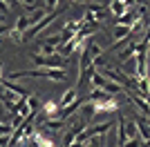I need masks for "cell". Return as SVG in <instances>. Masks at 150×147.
Instances as JSON below:
<instances>
[{
    "label": "cell",
    "mask_w": 150,
    "mask_h": 147,
    "mask_svg": "<svg viewBox=\"0 0 150 147\" xmlns=\"http://www.w3.org/2000/svg\"><path fill=\"white\" fill-rule=\"evenodd\" d=\"M18 78H47V80H54V83H61L65 78V71H61V69H27V71L9 74L7 80H18Z\"/></svg>",
    "instance_id": "obj_1"
},
{
    "label": "cell",
    "mask_w": 150,
    "mask_h": 147,
    "mask_svg": "<svg viewBox=\"0 0 150 147\" xmlns=\"http://www.w3.org/2000/svg\"><path fill=\"white\" fill-rule=\"evenodd\" d=\"M31 62L38 65V69H61L65 71L67 67V58H63V56H38V54H31Z\"/></svg>",
    "instance_id": "obj_2"
},
{
    "label": "cell",
    "mask_w": 150,
    "mask_h": 147,
    "mask_svg": "<svg viewBox=\"0 0 150 147\" xmlns=\"http://www.w3.org/2000/svg\"><path fill=\"white\" fill-rule=\"evenodd\" d=\"M92 83H94V87H96V89H101V92H105V94H110V96H112V94H123V92H125L121 85H117V83H112V80L103 78V76H101L96 69L92 71Z\"/></svg>",
    "instance_id": "obj_3"
},
{
    "label": "cell",
    "mask_w": 150,
    "mask_h": 147,
    "mask_svg": "<svg viewBox=\"0 0 150 147\" xmlns=\"http://www.w3.org/2000/svg\"><path fill=\"white\" fill-rule=\"evenodd\" d=\"M144 11H146L144 5H139L137 9H132V11H125L123 16L119 18V24H121V27H132V24H134L141 16H144Z\"/></svg>",
    "instance_id": "obj_4"
},
{
    "label": "cell",
    "mask_w": 150,
    "mask_h": 147,
    "mask_svg": "<svg viewBox=\"0 0 150 147\" xmlns=\"http://www.w3.org/2000/svg\"><path fill=\"white\" fill-rule=\"evenodd\" d=\"M85 129H88V123H85V120L76 123V125H72V127L67 129V134H65V147L72 145V143H74V138L81 134V132H85Z\"/></svg>",
    "instance_id": "obj_5"
},
{
    "label": "cell",
    "mask_w": 150,
    "mask_h": 147,
    "mask_svg": "<svg viewBox=\"0 0 150 147\" xmlns=\"http://www.w3.org/2000/svg\"><path fill=\"white\" fill-rule=\"evenodd\" d=\"M0 83H2V89H7V92H9V94H13V96H18V98H27V96H29L25 87L16 85V83H11V80H7V78H0Z\"/></svg>",
    "instance_id": "obj_6"
},
{
    "label": "cell",
    "mask_w": 150,
    "mask_h": 147,
    "mask_svg": "<svg viewBox=\"0 0 150 147\" xmlns=\"http://www.w3.org/2000/svg\"><path fill=\"white\" fill-rule=\"evenodd\" d=\"M94 105V111L96 114H103V111H114L119 107V100H114L112 96L108 98V100H99V103H92Z\"/></svg>",
    "instance_id": "obj_7"
},
{
    "label": "cell",
    "mask_w": 150,
    "mask_h": 147,
    "mask_svg": "<svg viewBox=\"0 0 150 147\" xmlns=\"http://www.w3.org/2000/svg\"><path fill=\"white\" fill-rule=\"evenodd\" d=\"M85 100H88V98H76V100H74L72 105H67V107H63V109L58 111V118H61V120L69 118V116H72V114H74L76 109H79V107H83V105H85Z\"/></svg>",
    "instance_id": "obj_8"
},
{
    "label": "cell",
    "mask_w": 150,
    "mask_h": 147,
    "mask_svg": "<svg viewBox=\"0 0 150 147\" xmlns=\"http://www.w3.org/2000/svg\"><path fill=\"white\" fill-rule=\"evenodd\" d=\"M117 127H119V132H117V147H123L125 143H128V132H125V116H119V118H117Z\"/></svg>",
    "instance_id": "obj_9"
},
{
    "label": "cell",
    "mask_w": 150,
    "mask_h": 147,
    "mask_svg": "<svg viewBox=\"0 0 150 147\" xmlns=\"http://www.w3.org/2000/svg\"><path fill=\"white\" fill-rule=\"evenodd\" d=\"M65 125H67V120H61V118H58V120H54V118H45V120L38 123L36 129H52V132H56V129H63Z\"/></svg>",
    "instance_id": "obj_10"
},
{
    "label": "cell",
    "mask_w": 150,
    "mask_h": 147,
    "mask_svg": "<svg viewBox=\"0 0 150 147\" xmlns=\"http://www.w3.org/2000/svg\"><path fill=\"white\" fill-rule=\"evenodd\" d=\"M112 38H114V43L130 40V38H132V29H130V27H121V24H117V27L112 29Z\"/></svg>",
    "instance_id": "obj_11"
},
{
    "label": "cell",
    "mask_w": 150,
    "mask_h": 147,
    "mask_svg": "<svg viewBox=\"0 0 150 147\" xmlns=\"http://www.w3.org/2000/svg\"><path fill=\"white\" fill-rule=\"evenodd\" d=\"M34 143H36L38 147H56V143L52 141L50 136L45 134L43 129H36V136H34Z\"/></svg>",
    "instance_id": "obj_12"
},
{
    "label": "cell",
    "mask_w": 150,
    "mask_h": 147,
    "mask_svg": "<svg viewBox=\"0 0 150 147\" xmlns=\"http://www.w3.org/2000/svg\"><path fill=\"white\" fill-rule=\"evenodd\" d=\"M130 7H132L130 2H121V0H117V2H110L108 9H110V13H114L117 18H121V16L125 13V9H130Z\"/></svg>",
    "instance_id": "obj_13"
},
{
    "label": "cell",
    "mask_w": 150,
    "mask_h": 147,
    "mask_svg": "<svg viewBox=\"0 0 150 147\" xmlns=\"http://www.w3.org/2000/svg\"><path fill=\"white\" fill-rule=\"evenodd\" d=\"M112 129V123H101V125H94V127H88V136L90 138H94V136H101V134H108Z\"/></svg>",
    "instance_id": "obj_14"
},
{
    "label": "cell",
    "mask_w": 150,
    "mask_h": 147,
    "mask_svg": "<svg viewBox=\"0 0 150 147\" xmlns=\"http://www.w3.org/2000/svg\"><path fill=\"white\" fill-rule=\"evenodd\" d=\"M76 98H79V92H76V89H67V92H65V94L61 96V100H58V111H61L63 107L72 105V103L76 100Z\"/></svg>",
    "instance_id": "obj_15"
},
{
    "label": "cell",
    "mask_w": 150,
    "mask_h": 147,
    "mask_svg": "<svg viewBox=\"0 0 150 147\" xmlns=\"http://www.w3.org/2000/svg\"><path fill=\"white\" fill-rule=\"evenodd\" d=\"M134 127H137V132H139V141H141V143L150 141V127L146 125L144 120H134Z\"/></svg>",
    "instance_id": "obj_16"
},
{
    "label": "cell",
    "mask_w": 150,
    "mask_h": 147,
    "mask_svg": "<svg viewBox=\"0 0 150 147\" xmlns=\"http://www.w3.org/2000/svg\"><path fill=\"white\" fill-rule=\"evenodd\" d=\"M128 100H132V103L137 105V107H139V109H141V111H144L146 116H150V105L146 103L144 98H139V96H132V94H130V96H128Z\"/></svg>",
    "instance_id": "obj_17"
},
{
    "label": "cell",
    "mask_w": 150,
    "mask_h": 147,
    "mask_svg": "<svg viewBox=\"0 0 150 147\" xmlns=\"http://www.w3.org/2000/svg\"><path fill=\"white\" fill-rule=\"evenodd\" d=\"M134 54H137V43H132L128 49H123L119 58H121V62H123V60H128V58H130V56H134Z\"/></svg>",
    "instance_id": "obj_18"
},
{
    "label": "cell",
    "mask_w": 150,
    "mask_h": 147,
    "mask_svg": "<svg viewBox=\"0 0 150 147\" xmlns=\"http://www.w3.org/2000/svg\"><path fill=\"white\" fill-rule=\"evenodd\" d=\"M11 134H13L11 123H0V138H2V136H11Z\"/></svg>",
    "instance_id": "obj_19"
},
{
    "label": "cell",
    "mask_w": 150,
    "mask_h": 147,
    "mask_svg": "<svg viewBox=\"0 0 150 147\" xmlns=\"http://www.w3.org/2000/svg\"><path fill=\"white\" fill-rule=\"evenodd\" d=\"M27 107H29L31 114H36V109H38V96H27Z\"/></svg>",
    "instance_id": "obj_20"
},
{
    "label": "cell",
    "mask_w": 150,
    "mask_h": 147,
    "mask_svg": "<svg viewBox=\"0 0 150 147\" xmlns=\"http://www.w3.org/2000/svg\"><path fill=\"white\" fill-rule=\"evenodd\" d=\"M38 56H56V47H50V45H40V54Z\"/></svg>",
    "instance_id": "obj_21"
},
{
    "label": "cell",
    "mask_w": 150,
    "mask_h": 147,
    "mask_svg": "<svg viewBox=\"0 0 150 147\" xmlns=\"http://www.w3.org/2000/svg\"><path fill=\"white\" fill-rule=\"evenodd\" d=\"M83 114H85V118L96 116V111H94V105H92V103H85V105H83Z\"/></svg>",
    "instance_id": "obj_22"
},
{
    "label": "cell",
    "mask_w": 150,
    "mask_h": 147,
    "mask_svg": "<svg viewBox=\"0 0 150 147\" xmlns=\"http://www.w3.org/2000/svg\"><path fill=\"white\" fill-rule=\"evenodd\" d=\"M9 36H11V40H13L16 45H20V43H23V34H18L16 29H9Z\"/></svg>",
    "instance_id": "obj_23"
},
{
    "label": "cell",
    "mask_w": 150,
    "mask_h": 147,
    "mask_svg": "<svg viewBox=\"0 0 150 147\" xmlns=\"http://www.w3.org/2000/svg\"><path fill=\"white\" fill-rule=\"evenodd\" d=\"M123 147H144V143L139 141V138H130V141L125 143V145H123Z\"/></svg>",
    "instance_id": "obj_24"
},
{
    "label": "cell",
    "mask_w": 150,
    "mask_h": 147,
    "mask_svg": "<svg viewBox=\"0 0 150 147\" xmlns=\"http://www.w3.org/2000/svg\"><path fill=\"white\" fill-rule=\"evenodd\" d=\"M0 13H2V16L9 13V2H0Z\"/></svg>",
    "instance_id": "obj_25"
},
{
    "label": "cell",
    "mask_w": 150,
    "mask_h": 147,
    "mask_svg": "<svg viewBox=\"0 0 150 147\" xmlns=\"http://www.w3.org/2000/svg\"><path fill=\"white\" fill-rule=\"evenodd\" d=\"M85 147H103V143H101V141H90Z\"/></svg>",
    "instance_id": "obj_26"
},
{
    "label": "cell",
    "mask_w": 150,
    "mask_h": 147,
    "mask_svg": "<svg viewBox=\"0 0 150 147\" xmlns=\"http://www.w3.org/2000/svg\"><path fill=\"white\" fill-rule=\"evenodd\" d=\"M2 67H5V62H2V60H0V74H2Z\"/></svg>",
    "instance_id": "obj_27"
},
{
    "label": "cell",
    "mask_w": 150,
    "mask_h": 147,
    "mask_svg": "<svg viewBox=\"0 0 150 147\" xmlns=\"http://www.w3.org/2000/svg\"><path fill=\"white\" fill-rule=\"evenodd\" d=\"M144 147H150V141H146V143H144Z\"/></svg>",
    "instance_id": "obj_28"
},
{
    "label": "cell",
    "mask_w": 150,
    "mask_h": 147,
    "mask_svg": "<svg viewBox=\"0 0 150 147\" xmlns=\"http://www.w3.org/2000/svg\"><path fill=\"white\" fill-rule=\"evenodd\" d=\"M148 49H150V47H148Z\"/></svg>",
    "instance_id": "obj_29"
}]
</instances>
